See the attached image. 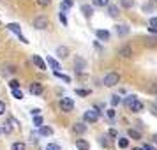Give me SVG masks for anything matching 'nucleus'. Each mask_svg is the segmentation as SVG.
<instances>
[{
  "instance_id": "nucleus-16",
  "label": "nucleus",
  "mask_w": 157,
  "mask_h": 150,
  "mask_svg": "<svg viewBox=\"0 0 157 150\" xmlns=\"http://www.w3.org/2000/svg\"><path fill=\"white\" fill-rule=\"evenodd\" d=\"M72 6H74V2H72V0H62V4H60V11L65 13V11L72 9Z\"/></svg>"
},
{
  "instance_id": "nucleus-34",
  "label": "nucleus",
  "mask_w": 157,
  "mask_h": 150,
  "mask_svg": "<svg viewBox=\"0 0 157 150\" xmlns=\"http://www.w3.org/2000/svg\"><path fill=\"white\" fill-rule=\"evenodd\" d=\"M148 25L152 27V29H157V16H152L148 20Z\"/></svg>"
},
{
  "instance_id": "nucleus-40",
  "label": "nucleus",
  "mask_w": 157,
  "mask_h": 150,
  "mask_svg": "<svg viewBox=\"0 0 157 150\" xmlns=\"http://www.w3.org/2000/svg\"><path fill=\"white\" fill-rule=\"evenodd\" d=\"M4 113H6V102L0 101V115H4Z\"/></svg>"
},
{
  "instance_id": "nucleus-46",
  "label": "nucleus",
  "mask_w": 157,
  "mask_h": 150,
  "mask_svg": "<svg viewBox=\"0 0 157 150\" xmlns=\"http://www.w3.org/2000/svg\"><path fill=\"white\" fill-rule=\"evenodd\" d=\"M154 143H155V145H157V134L154 136Z\"/></svg>"
},
{
  "instance_id": "nucleus-21",
  "label": "nucleus",
  "mask_w": 157,
  "mask_h": 150,
  "mask_svg": "<svg viewBox=\"0 0 157 150\" xmlns=\"http://www.w3.org/2000/svg\"><path fill=\"white\" fill-rule=\"evenodd\" d=\"M39 134L41 136H51L53 134V129L46 127V125H41V127H39Z\"/></svg>"
},
{
  "instance_id": "nucleus-9",
  "label": "nucleus",
  "mask_w": 157,
  "mask_h": 150,
  "mask_svg": "<svg viewBox=\"0 0 157 150\" xmlns=\"http://www.w3.org/2000/svg\"><path fill=\"white\" fill-rule=\"evenodd\" d=\"M30 94H34V95H41V94H43V85H41V83H32V85H30Z\"/></svg>"
},
{
  "instance_id": "nucleus-23",
  "label": "nucleus",
  "mask_w": 157,
  "mask_h": 150,
  "mask_svg": "<svg viewBox=\"0 0 157 150\" xmlns=\"http://www.w3.org/2000/svg\"><path fill=\"white\" fill-rule=\"evenodd\" d=\"M129 138H132V140H141V133L140 131H136V129H129Z\"/></svg>"
},
{
  "instance_id": "nucleus-3",
  "label": "nucleus",
  "mask_w": 157,
  "mask_h": 150,
  "mask_svg": "<svg viewBox=\"0 0 157 150\" xmlns=\"http://www.w3.org/2000/svg\"><path fill=\"white\" fill-rule=\"evenodd\" d=\"M60 110L65 111V113H71L72 110H74V101L71 97H62L60 99Z\"/></svg>"
},
{
  "instance_id": "nucleus-32",
  "label": "nucleus",
  "mask_w": 157,
  "mask_h": 150,
  "mask_svg": "<svg viewBox=\"0 0 157 150\" xmlns=\"http://www.w3.org/2000/svg\"><path fill=\"white\" fill-rule=\"evenodd\" d=\"M34 125H36V127H41V125H43V117H41V115H36V117H34Z\"/></svg>"
},
{
  "instance_id": "nucleus-15",
  "label": "nucleus",
  "mask_w": 157,
  "mask_h": 150,
  "mask_svg": "<svg viewBox=\"0 0 157 150\" xmlns=\"http://www.w3.org/2000/svg\"><path fill=\"white\" fill-rule=\"evenodd\" d=\"M72 131H74L76 134H83V133L86 131V125H85V124H81V122H78V124H74V125H72Z\"/></svg>"
},
{
  "instance_id": "nucleus-20",
  "label": "nucleus",
  "mask_w": 157,
  "mask_h": 150,
  "mask_svg": "<svg viewBox=\"0 0 157 150\" xmlns=\"http://www.w3.org/2000/svg\"><path fill=\"white\" fill-rule=\"evenodd\" d=\"M108 14L111 16V18H117L118 16V7L115 4H108Z\"/></svg>"
},
{
  "instance_id": "nucleus-30",
  "label": "nucleus",
  "mask_w": 157,
  "mask_h": 150,
  "mask_svg": "<svg viewBox=\"0 0 157 150\" xmlns=\"http://www.w3.org/2000/svg\"><path fill=\"white\" fill-rule=\"evenodd\" d=\"M118 147H120V148H127L129 147V140L127 138H118Z\"/></svg>"
},
{
  "instance_id": "nucleus-1",
  "label": "nucleus",
  "mask_w": 157,
  "mask_h": 150,
  "mask_svg": "<svg viewBox=\"0 0 157 150\" xmlns=\"http://www.w3.org/2000/svg\"><path fill=\"white\" fill-rule=\"evenodd\" d=\"M118 81H120V76L117 72H108L106 76L102 78L104 87H115V85H118Z\"/></svg>"
},
{
  "instance_id": "nucleus-6",
  "label": "nucleus",
  "mask_w": 157,
  "mask_h": 150,
  "mask_svg": "<svg viewBox=\"0 0 157 150\" xmlns=\"http://www.w3.org/2000/svg\"><path fill=\"white\" fill-rule=\"evenodd\" d=\"M127 108L131 110V111H134V113H141V111H143V102H141V101H138V99H134Z\"/></svg>"
},
{
  "instance_id": "nucleus-43",
  "label": "nucleus",
  "mask_w": 157,
  "mask_h": 150,
  "mask_svg": "<svg viewBox=\"0 0 157 150\" xmlns=\"http://www.w3.org/2000/svg\"><path fill=\"white\" fill-rule=\"evenodd\" d=\"M108 117H109V118H115V110H113V108H111V110H108Z\"/></svg>"
},
{
  "instance_id": "nucleus-39",
  "label": "nucleus",
  "mask_w": 157,
  "mask_h": 150,
  "mask_svg": "<svg viewBox=\"0 0 157 150\" xmlns=\"http://www.w3.org/2000/svg\"><path fill=\"white\" fill-rule=\"evenodd\" d=\"M108 136H111V138H117V136H118V133H117L115 129H109V131H108Z\"/></svg>"
},
{
  "instance_id": "nucleus-2",
  "label": "nucleus",
  "mask_w": 157,
  "mask_h": 150,
  "mask_svg": "<svg viewBox=\"0 0 157 150\" xmlns=\"http://www.w3.org/2000/svg\"><path fill=\"white\" fill-rule=\"evenodd\" d=\"M99 117H101V111L94 108V110H88V111H85V113H83V120L88 122V124H94V122L99 120Z\"/></svg>"
},
{
  "instance_id": "nucleus-48",
  "label": "nucleus",
  "mask_w": 157,
  "mask_h": 150,
  "mask_svg": "<svg viewBox=\"0 0 157 150\" xmlns=\"http://www.w3.org/2000/svg\"><path fill=\"white\" fill-rule=\"evenodd\" d=\"M0 131H2V129H0Z\"/></svg>"
},
{
  "instance_id": "nucleus-19",
  "label": "nucleus",
  "mask_w": 157,
  "mask_h": 150,
  "mask_svg": "<svg viewBox=\"0 0 157 150\" xmlns=\"http://www.w3.org/2000/svg\"><path fill=\"white\" fill-rule=\"evenodd\" d=\"M76 148L78 150H90V145L85 140H76Z\"/></svg>"
},
{
  "instance_id": "nucleus-13",
  "label": "nucleus",
  "mask_w": 157,
  "mask_h": 150,
  "mask_svg": "<svg viewBox=\"0 0 157 150\" xmlns=\"http://www.w3.org/2000/svg\"><path fill=\"white\" fill-rule=\"evenodd\" d=\"M57 55L60 58H67L69 57V48H67V46H58L57 48Z\"/></svg>"
},
{
  "instance_id": "nucleus-42",
  "label": "nucleus",
  "mask_w": 157,
  "mask_h": 150,
  "mask_svg": "<svg viewBox=\"0 0 157 150\" xmlns=\"http://www.w3.org/2000/svg\"><path fill=\"white\" fill-rule=\"evenodd\" d=\"M106 140H108L106 136H102V138H101V145H102V147H108V145H109V143H108Z\"/></svg>"
},
{
  "instance_id": "nucleus-36",
  "label": "nucleus",
  "mask_w": 157,
  "mask_h": 150,
  "mask_svg": "<svg viewBox=\"0 0 157 150\" xmlns=\"http://www.w3.org/2000/svg\"><path fill=\"white\" fill-rule=\"evenodd\" d=\"M9 87H11V90H13V88H20V81H18V79H11V81H9Z\"/></svg>"
},
{
  "instance_id": "nucleus-17",
  "label": "nucleus",
  "mask_w": 157,
  "mask_h": 150,
  "mask_svg": "<svg viewBox=\"0 0 157 150\" xmlns=\"http://www.w3.org/2000/svg\"><path fill=\"white\" fill-rule=\"evenodd\" d=\"M46 64L50 65L53 71H58V69H60V64H58V62H57L53 57H48V58H46Z\"/></svg>"
},
{
  "instance_id": "nucleus-29",
  "label": "nucleus",
  "mask_w": 157,
  "mask_h": 150,
  "mask_svg": "<svg viewBox=\"0 0 157 150\" xmlns=\"http://www.w3.org/2000/svg\"><path fill=\"white\" fill-rule=\"evenodd\" d=\"M55 76H57V78H60L62 81H65V83H71V78H69V76H65V74H62V72L55 71Z\"/></svg>"
},
{
  "instance_id": "nucleus-12",
  "label": "nucleus",
  "mask_w": 157,
  "mask_h": 150,
  "mask_svg": "<svg viewBox=\"0 0 157 150\" xmlns=\"http://www.w3.org/2000/svg\"><path fill=\"white\" fill-rule=\"evenodd\" d=\"M117 36H120V37H124V36H127L129 34V27L127 25H117Z\"/></svg>"
},
{
  "instance_id": "nucleus-10",
  "label": "nucleus",
  "mask_w": 157,
  "mask_h": 150,
  "mask_svg": "<svg viewBox=\"0 0 157 150\" xmlns=\"http://www.w3.org/2000/svg\"><path fill=\"white\" fill-rule=\"evenodd\" d=\"M32 62H34V64L37 65V69H41V71H44V69H46V62H44L43 58L39 57V55H34Z\"/></svg>"
},
{
  "instance_id": "nucleus-26",
  "label": "nucleus",
  "mask_w": 157,
  "mask_h": 150,
  "mask_svg": "<svg viewBox=\"0 0 157 150\" xmlns=\"http://www.w3.org/2000/svg\"><path fill=\"white\" fill-rule=\"evenodd\" d=\"M109 102H111V106H118V104H120L122 102V97L120 95H111V101H109Z\"/></svg>"
},
{
  "instance_id": "nucleus-44",
  "label": "nucleus",
  "mask_w": 157,
  "mask_h": 150,
  "mask_svg": "<svg viewBox=\"0 0 157 150\" xmlns=\"http://www.w3.org/2000/svg\"><path fill=\"white\" fill-rule=\"evenodd\" d=\"M30 113H32V115H34V117H36V115H39V113H41V110H39V108H34V110H32Z\"/></svg>"
},
{
  "instance_id": "nucleus-7",
  "label": "nucleus",
  "mask_w": 157,
  "mask_h": 150,
  "mask_svg": "<svg viewBox=\"0 0 157 150\" xmlns=\"http://www.w3.org/2000/svg\"><path fill=\"white\" fill-rule=\"evenodd\" d=\"M16 124H18V122H16L14 118H9V120L6 122V124H4L2 131H4L6 134H11V133H13V125H16Z\"/></svg>"
},
{
  "instance_id": "nucleus-4",
  "label": "nucleus",
  "mask_w": 157,
  "mask_h": 150,
  "mask_svg": "<svg viewBox=\"0 0 157 150\" xmlns=\"http://www.w3.org/2000/svg\"><path fill=\"white\" fill-rule=\"evenodd\" d=\"M48 25H50V21H48L46 16H37V18H34V27H36L37 30L48 29Z\"/></svg>"
},
{
  "instance_id": "nucleus-25",
  "label": "nucleus",
  "mask_w": 157,
  "mask_h": 150,
  "mask_svg": "<svg viewBox=\"0 0 157 150\" xmlns=\"http://www.w3.org/2000/svg\"><path fill=\"white\" fill-rule=\"evenodd\" d=\"M120 4H122V7H125V9L134 7V0H120Z\"/></svg>"
},
{
  "instance_id": "nucleus-8",
  "label": "nucleus",
  "mask_w": 157,
  "mask_h": 150,
  "mask_svg": "<svg viewBox=\"0 0 157 150\" xmlns=\"http://www.w3.org/2000/svg\"><path fill=\"white\" fill-rule=\"evenodd\" d=\"M85 67H86V64H85V60H83V58H76V60H74V69H76V72H79V74H81V72L85 71Z\"/></svg>"
},
{
  "instance_id": "nucleus-37",
  "label": "nucleus",
  "mask_w": 157,
  "mask_h": 150,
  "mask_svg": "<svg viewBox=\"0 0 157 150\" xmlns=\"http://www.w3.org/2000/svg\"><path fill=\"white\" fill-rule=\"evenodd\" d=\"M134 99H136V95H127V99L124 101V104H125V106H129V104H131Z\"/></svg>"
},
{
  "instance_id": "nucleus-24",
  "label": "nucleus",
  "mask_w": 157,
  "mask_h": 150,
  "mask_svg": "<svg viewBox=\"0 0 157 150\" xmlns=\"http://www.w3.org/2000/svg\"><path fill=\"white\" fill-rule=\"evenodd\" d=\"M145 46H148V48L157 46V37H147V39H145Z\"/></svg>"
},
{
  "instance_id": "nucleus-18",
  "label": "nucleus",
  "mask_w": 157,
  "mask_h": 150,
  "mask_svg": "<svg viewBox=\"0 0 157 150\" xmlns=\"http://www.w3.org/2000/svg\"><path fill=\"white\" fill-rule=\"evenodd\" d=\"M81 13H83V16H85V18H92V14H94V9L90 7V6H86V4H83V6H81Z\"/></svg>"
},
{
  "instance_id": "nucleus-41",
  "label": "nucleus",
  "mask_w": 157,
  "mask_h": 150,
  "mask_svg": "<svg viewBox=\"0 0 157 150\" xmlns=\"http://www.w3.org/2000/svg\"><path fill=\"white\" fill-rule=\"evenodd\" d=\"M60 21H62V25H67V20H65V13H60Z\"/></svg>"
},
{
  "instance_id": "nucleus-22",
  "label": "nucleus",
  "mask_w": 157,
  "mask_h": 150,
  "mask_svg": "<svg viewBox=\"0 0 157 150\" xmlns=\"http://www.w3.org/2000/svg\"><path fill=\"white\" fill-rule=\"evenodd\" d=\"M147 92L148 94H155L157 95V81H150L148 85H147Z\"/></svg>"
},
{
  "instance_id": "nucleus-38",
  "label": "nucleus",
  "mask_w": 157,
  "mask_h": 150,
  "mask_svg": "<svg viewBox=\"0 0 157 150\" xmlns=\"http://www.w3.org/2000/svg\"><path fill=\"white\" fill-rule=\"evenodd\" d=\"M37 4H39V6H43V7H46V6H50V4H51V0H37Z\"/></svg>"
},
{
  "instance_id": "nucleus-47",
  "label": "nucleus",
  "mask_w": 157,
  "mask_h": 150,
  "mask_svg": "<svg viewBox=\"0 0 157 150\" xmlns=\"http://www.w3.org/2000/svg\"><path fill=\"white\" fill-rule=\"evenodd\" d=\"M132 150H143V148H132Z\"/></svg>"
},
{
  "instance_id": "nucleus-27",
  "label": "nucleus",
  "mask_w": 157,
  "mask_h": 150,
  "mask_svg": "<svg viewBox=\"0 0 157 150\" xmlns=\"http://www.w3.org/2000/svg\"><path fill=\"white\" fill-rule=\"evenodd\" d=\"M27 148V145L21 141H18V143H13V147H11V150H25Z\"/></svg>"
},
{
  "instance_id": "nucleus-11",
  "label": "nucleus",
  "mask_w": 157,
  "mask_h": 150,
  "mask_svg": "<svg viewBox=\"0 0 157 150\" xmlns=\"http://www.w3.org/2000/svg\"><path fill=\"white\" fill-rule=\"evenodd\" d=\"M95 36L99 41H109V32L108 30H95Z\"/></svg>"
},
{
  "instance_id": "nucleus-28",
  "label": "nucleus",
  "mask_w": 157,
  "mask_h": 150,
  "mask_svg": "<svg viewBox=\"0 0 157 150\" xmlns=\"http://www.w3.org/2000/svg\"><path fill=\"white\" fill-rule=\"evenodd\" d=\"M92 2H94V6H95V7H106L108 4H109L108 0H92Z\"/></svg>"
},
{
  "instance_id": "nucleus-35",
  "label": "nucleus",
  "mask_w": 157,
  "mask_h": 150,
  "mask_svg": "<svg viewBox=\"0 0 157 150\" xmlns=\"http://www.w3.org/2000/svg\"><path fill=\"white\" fill-rule=\"evenodd\" d=\"M46 150H62V147L57 145V143H50V145L46 147Z\"/></svg>"
},
{
  "instance_id": "nucleus-14",
  "label": "nucleus",
  "mask_w": 157,
  "mask_h": 150,
  "mask_svg": "<svg viewBox=\"0 0 157 150\" xmlns=\"http://www.w3.org/2000/svg\"><path fill=\"white\" fill-rule=\"evenodd\" d=\"M7 29L11 30V32H13L14 36H18V37L21 36V29H20V25H18V23H9Z\"/></svg>"
},
{
  "instance_id": "nucleus-5",
  "label": "nucleus",
  "mask_w": 157,
  "mask_h": 150,
  "mask_svg": "<svg viewBox=\"0 0 157 150\" xmlns=\"http://www.w3.org/2000/svg\"><path fill=\"white\" fill-rule=\"evenodd\" d=\"M118 55H120L122 58H131L132 57V48H131L129 44H124V46L118 48Z\"/></svg>"
},
{
  "instance_id": "nucleus-33",
  "label": "nucleus",
  "mask_w": 157,
  "mask_h": 150,
  "mask_svg": "<svg viewBox=\"0 0 157 150\" xmlns=\"http://www.w3.org/2000/svg\"><path fill=\"white\" fill-rule=\"evenodd\" d=\"M76 94H78V95H81V97H85V95H90V90H86V88H78V90H76Z\"/></svg>"
},
{
  "instance_id": "nucleus-45",
  "label": "nucleus",
  "mask_w": 157,
  "mask_h": 150,
  "mask_svg": "<svg viewBox=\"0 0 157 150\" xmlns=\"http://www.w3.org/2000/svg\"><path fill=\"white\" fill-rule=\"evenodd\" d=\"M141 148H143V150H155L154 147H152V145H143Z\"/></svg>"
},
{
  "instance_id": "nucleus-31",
  "label": "nucleus",
  "mask_w": 157,
  "mask_h": 150,
  "mask_svg": "<svg viewBox=\"0 0 157 150\" xmlns=\"http://www.w3.org/2000/svg\"><path fill=\"white\" fill-rule=\"evenodd\" d=\"M13 95H14V99H18V101L23 99V92L20 88H13Z\"/></svg>"
}]
</instances>
